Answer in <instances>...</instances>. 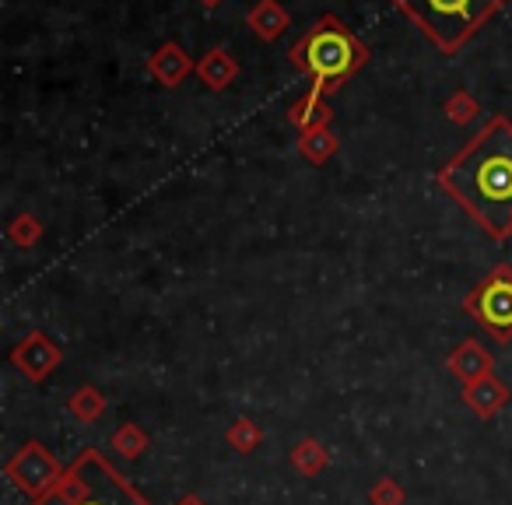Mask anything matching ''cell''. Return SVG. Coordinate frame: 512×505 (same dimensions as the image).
<instances>
[{"instance_id":"obj_1","label":"cell","mask_w":512,"mask_h":505,"mask_svg":"<svg viewBox=\"0 0 512 505\" xmlns=\"http://www.w3.org/2000/svg\"><path fill=\"white\" fill-rule=\"evenodd\" d=\"M442 183L495 235L512 228V123L495 120L460 151Z\"/></svg>"},{"instance_id":"obj_2","label":"cell","mask_w":512,"mask_h":505,"mask_svg":"<svg viewBox=\"0 0 512 505\" xmlns=\"http://www.w3.org/2000/svg\"><path fill=\"white\" fill-rule=\"evenodd\" d=\"M292 57L299 67L313 71V78H316L313 92H330V88L341 85V81L348 78L369 53H365L362 43H355V39L344 32L341 22L323 18V22L313 29V36H306L302 46H295Z\"/></svg>"},{"instance_id":"obj_3","label":"cell","mask_w":512,"mask_h":505,"mask_svg":"<svg viewBox=\"0 0 512 505\" xmlns=\"http://www.w3.org/2000/svg\"><path fill=\"white\" fill-rule=\"evenodd\" d=\"M400 8L442 46L456 50L470 39V32L502 4V0H397Z\"/></svg>"},{"instance_id":"obj_4","label":"cell","mask_w":512,"mask_h":505,"mask_svg":"<svg viewBox=\"0 0 512 505\" xmlns=\"http://www.w3.org/2000/svg\"><path fill=\"white\" fill-rule=\"evenodd\" d=\"M43 505H144L95 460H85L71 470L64 484Z\"/></svg>"},{"instance_id":"obj_5","label":"cell","mask_w":512,"mask_h":505,"mask_svg":"<svg viewBox=\"0 0 512 505\" xmlns=\"http://www.w3.org/2000/svg\"><path fill=\"white\" fill-rule=\"evenodd\" d=\"M477 313L488 327L512 330V278H495L477 295Z\"/></svg>"},{"instance_id":"obj_6","label":"cell","mask_w":512,"mask_h":505,"mask_svg":"<svg viewBox=\"0 0 512 505\" xmlns=\"http://www.w3.org/2000/svg\"><path fill=\"white\" fill-rule=\"evenodd\" d=\"M151 74H155L162 85H179V81L190 74V57L183 53V46L179 43H165L158 46V53L151 57Z\"/></svg>"},{"instance_id":"obj_7","label":"cell","mask_w":512,"mask_h":505,"mask_svg":"<svg viewBox=\"0 0 512 505\" xmlns=\"http://www.w3.org/2000/svg\"><path fill=\"white\" fill-rule=\"evenodd\" d=\"M246 22H249V29H253L256 36L271 43V39H278L281 32L288 29V11L281 8L278 0H260V4H256V8L246 15Z\"/></svg>"},{"instance_id":"obj_8","label":"cell","mask_w":512,"mask_h":505,"mask_svg":"<svg viewBox=\"0 0 512 505\" xmlns=\"http://www.w3.org/2000/svg\"><path fill=\"white\" fill-rule=\"evenodd\" d=\"M197 74L204 78V85H207V88H225V85H232V81H235L239 67H235L232 53L221 50V46H214V50L207 53L204 60H200Z\"/></svg>"},{"instance_id":"obj_9","label":"cell","mask_w":512,"mask_h":505,"mask_svg":"<svg viewBox=\"0 0 512 505\" xmlns=\"http://www.w3.org/2000/svg\"><path fill=\"white\" fill-rule=\"evenodd\" d=\"M302 151H306L309 158H316V162H320L327 151H334V141H330V134H323V130H309L306 141H302Z\"/></svg>"},{"instance_id":"obj_10","label":"cell","mask_w":512,"mask_h":505,"mask_svg":"<svg viewBox=\"0 0 512 505\" xmlns=\"http://www.w3.org/2000/svg\"><path fill=\"white\" fill-rule=\"evenodd\" d=\"M446 109H449V116H453V120H467V116H470V99H467V95H456Z\"/></svg>"},{"instance_id":"obj_11","label":"cell","mask_w":512,"mask_h":505,"mask_svg":"<svg viewBox=\"0 0 512 505\" xmlns=\"http://www.w3.org/2000/svg\"><path fill=\"white\" fill-rule=\"evenodd\" d=\"M200 4H204V8H218L221 0H200Z\"/></svg>"}]
</instances>
